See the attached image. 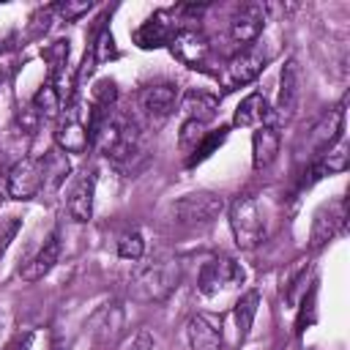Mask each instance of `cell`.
I'll return each instance as SVG.
<instances>
[{
	"instance_id": "1",
	"label": "cell",
	"mask_w": 350,
	"mask_h": 350,
	"mask_svg": "<svg viewBox=\"0 0 350 350\" xmlns=\"http://www.w3.org/2000/svg\"><path fill=\"white\" fill-rule=\"evenodd\" d=\"M93 145L101 148V153L120 170L137 172L139 167H145L148 161V129L129 115H112L107 120V126L98 131V137L93 139Z\"/></svg>"
},
{
	"instance_id": "2",
	"label": "cell",
	"mask_w": 350,
	"mask_h": 350,
	"mask_svg": "<svg viewBox=\"0 0 350 350\" xmlns=\"http://www.w3.org/2000/svg\"><path fill=\"white\" fill-rule=\"evenodd\" d=\"M178 279H180L178 260L164 257V260H156V262L145 265L142 271H137L131 276L129 295L137 304H159L178 287Z\"/></svg>"
},
{
	"instance_id": "3",
	"label": "cell",
	"mask_w": 350,
	"mask_h": 350,
	"mask_svg": "<svg viewBox=\"0 0 350 350\" xmlns=\"http://www.w3.org/2000/svg\"><path fill=\"white\" fill-rule=\"evenodd\" d=\"M232 238L241 249H254L265 238V216L252 194H238L227 208Z\"/></svg>"
},
{
	"instance_id": "4",
	"label": "cell",
	"mask_w": 350,
	"mask_h": 350,
	"mask_svg": "<svg viewBox=\"0 0 350 350\" xmlns=\"http://www.w3.org/2000/svg\"><path fill=\"white\" fill-rule=\"evenodd\" d=\"M224 208V200L213 191H191L172 202L170 213L178 227H205L211 224Z\"/></svg>"
},
{
	"instance_id": "5",
	"label": "cell",
	"mask_w": 350,
	"mask_h": 350,
	"mask_svg": "<svg viewBox=\"0 0 350 350\" xmlns=\"http://www.w3.org/2000/svg\"><path fill=\"white\" fill-rule=\"evenodd\" d=\"M137 107H139V123L145 129H159L167 123V118L175 112L178 107V88L172 82H156L139 90L137 96Z\"/></svg>"
},
{
	"instance_id": "6",
	"label": "cell",
	"mask_w": 350,
	"mask_h": 350,
	"mask_svg": "<svg viewBox=\"0 0 350 350\" xmlns=\"http://www.w3.org/2000/svg\"><path fill=\"white\" fill-rule=\"evenodd\" d=\"M265 63H268V55H265L260 46H254V44L246 46V49H241V52H235V55L221 66V71L216 74L221 90L230 93V90H238V88H243V85L254 82V79L262 74Z\"/></svg>"
},
{
	"instance_id": "7",
	"label": "cell",
	"mask_w": 350,
	"mask_h": 350,
	"mask_svg": "<svg viewBox=\"0 0 350 350\" xmlns=\"http://www.w3.org/2000/svg\"><path fill=\"white\" fill-rule=\"evenodd\" d=\"M246 271L238 260L232 257H211L208 262H202L200 273H197V290L202 295H219L224 290H232L238 284H243Z\"/></svg>"
},
{
	"instance_id": "8",
	"label": "cell",
	"mask_w": 350,
	"mask_h": 350,
	"mask_svg": "<svg viewBox=\"0 0 350 350\" xmlns=\"http://www.w3.org/2000/svg\"><path fill=\"white\" fill-rule=\"evenodd\" d=\"M170 55L178 63H183L186 68H194V71H208L211 68V60H213L211 41L205 38V33H200L194 27H186V25L172 36Z\"/></svg>"
},
{
	"instance_id": "9",
	"label": "cell",
	"mask_w": 350,
	"mask_h": 350,
	"mask_svg": "<svg viewBox=\"0 0 350 350\" xmlns=\"http://www.w3.org/2000/svg\"><path fill=\"white\" fill-rule=\"evenodd\" d=\"M298 104H301V68H298V63L290 57V60L282 66V74H279V96H276V104H273L268 120L276 123V126L293 120Z\"/></svg>"
},
{
	"instance_id": "10",
	"label": "cell",
	"mask_w": 350,
	"mask_h": 350,
	"mask_svg": "<svg viewBox=\"0 0 350 350\" xmlns=\"http://www.w3.org/2000/svg\"><path fill=\"white\" fill-rule=\"evenodd\" d=\"M5 194L19 202H27L36 194H41V159L36 156L19 159L5 175Z\"/></svg>"
},
{
	"instance_id": "11",
	"label": "cell",
	"mask_w": 350,
	"mask_h": 350,
	"mask_svg": "<svg viewBox=\"0 0 350 350\" xmlns=\"http://www.w3.org/2000/svg\"><path fill=\"white\" fill-rule=\"evenodd\" d=\"M55 145L63 150V153H85L90 148V137H88V126L85 120L79 118L77 107L74 104H66L60 118H57V126H55Z\"/></svg>"
},
{
	"instance_id": "12",
	"label": "cell",
	"mask_w": 350,
	"mask_h": 350,
	"mask_svg": "<svg viewBox=\"0 0 350 350\" xmlns=\"http://www.w3.org/2000/svg\"><path fill=\"white\" fill-rule=\"evenodd\" d=\"M345 219H347L345 197H336V200H328L325 205H320V211L314 213V221H312V235H309L312 249H320L328 241H334L339 235V230L345 227Z\"/></svg>"
},
{
	"instance_id": "13",
	"label": "cell",
	"mask_w": 350,
	"mask_h": 350,
	"mask_svg": "<svg viewBox=\"0 0 350 350\" xmlns=\"http://www.w3.org/2000/svg\"><path fill=\"white\" fill-rule=\"evenodd\" d=\"M180 27L175 25V14L172 11H156L153 16H148L134 33V44L139 49H159V46H170L172 36L178 33Z\"/></svg>"
},
{
	"instance_id": "14",
	"label": "cell",
	"mask_w": 350,
	"mask_h": 350,
	"mask_svg": "<svg viewBox=\"0 0 350 350\" xmlns=\"http://www.w3.org/2000/svg\"><path fill=\"white\" fill-rule=\"evenodd\" d=\"M93 197H96V172L93 170H82L74 178V183H71V189L66 194L68 216L74 221H79V224L90 221V216H93Z\"/></svg>"
},
{
	"instance_id": "15",
	"label": "cell",
	"mask_w": 350,
	"mask_h": 350,
	"mask_svg": "<svg viewBox=\"0 0 350 350\" xmlns=\"http://www.w3.org/2000/svg\"><path fill=\"white\" fill-rule=\"evenodd\" d=\"M262 27H265V8L260 3H243L230 16V36L243 46H252L262 33Z\"/></svg>"
},
{
	"instance_id": "16",
	"label": "cell",
	"mask_w": 350,
	"mask_h": 350,
	"mask_svg": "<svg viewBox=\"0 0 350 350\" xmlns=\"http://www.w3.org/2000/svg\"><path fill=\"white\" fill-rule=\"evenodd\" d=\"M342 129H345V104L334 107V109H331L325 118H320L317 126L312 129V134H309V159L314 161V159H320L325 150H331V148L339 142Z\"/></svg>"
},
{
	"instance_id": "17",
	"label": "cell",
	"mask_w": 350,
	"mask_h": 350,
	"mask_svg": "<svg viewBox=\"0 0 350 350\" xmlns=\"http://www.w3.org/2000/svg\"><path fill=\"white\" fill-rule=\"evenodd\" d=\"M186 342L189 350H221L224 345V331H221V317L213 314H194L186 323Z\"/></svg>"
},
{
	"instance_id": "18",
	"label": "cell",
	"mask_w": 350,
	"mask_h": 350,
	"mask_svg": "<svg viewBox=\"0 0 350 350\" xmlns=\"http://www.w3.org/2000/svg\"><path fill=\"white\" fill-rule=\"evenodd\" d=\"M279 145H282V131L276 123H262L254 129L252 134V167L254 170H265L273 164L276 153H279Z\"/></svg>"
},
{
	"instance_id": "19",
	"label": "cell",
	"mask_w": 350,
	"mask_h": 350,
	"mask_svg": "<svg viewBox=\"0 0 350 350\" xmlns=\"http://www.w3.org/2000/svg\"><path fill=\"white\" fill-rule=\"evenodd\" d=\"M60 252H63V243H60V232L55 230V232L41 243V249L33 254V260L22 268V279H25V282H38V279H44V276L57 265Z\"/></svg>"
},
{
	"instance_id": "20",
	"label": "cell",
	"mask_w": 350,
	"mask_h": 350,
	"mask_svg": "<svg viewBox=\"0 0 350 350\" xmlns=\"http://www.w3.org/2000/svg\"><path fill=\"white\" fill-rule=\"evenodd\" d=\"M271 118V107H268V98L265 93L254 90L249 96H243L232 112V126H241V129H257L262 123H268Z\"/></svg>"
},
{
	"instance_id": "21",
	"label": "cell",
	"mask_w": 350,
	"mask_h": 350,
	"mask_svg": "<svg viewBox=\"0 0 350 350\" xmlns=\"http://www.w3.org/2000/svg\"><path fill=\"white\" fill-rule=\"evenodd\" d=\"M41 159V191H46V194H52V191H57L63 183H66V178H68V172H71V164H68V156L57 148V145H52L44 156H38Z\"/></svg>"
},
{
	"instance_id": "22",
	"label": "cell",
	"mask_w": 350,
	"mask_h": 350,
	"mask_svg": "<svg viewBox=\"0 0 350 350\" xmlns=\"http://www.w3.org/2000/svg\"><path fill=\"white\" fill-rule=\"evenodd\" d=\"M118 57V46H115V36H112V30L104 25L101 30H98V36H96V41L90 44V52L85 55V63H82V68H79V79H88L98 66H104V63H109V60H115Z\"/></svg>"
},
{
	"instance_id": "23",
	"label": "cell",
	"mask_w": 350,
	"mask_h": 350,
	"mask_svg": "<svg viewBox=\"0 0 350 350\" xmlns=\"http://www.w3.org/2000/svg\"><path fill=\"white\" fill-rule=\"evenodd\" d=\"M180 112H183V120H197L202 126H208L213 118H216V109H219V101L216 96L205 93V90H189L180 101H178Z\"/></svg>"
},
{
	"instance_id": "24",
	"label": "cell",
	"mask_w": 350,
	"mask_h": 350,
	"mask_svg": "<svg viewBox=\"0 0 350 350\" xmlns=\"http://www.w3.org/2000/svg\"><path fill=\"white\" fill-rule=\"evenodd\" d=\"M63 107H66V96H63V90H60L55 82H49V79L36 90V96H33V101H30V109L36 112L38 120H57L60 112H63Z\"/></svg>"
},
{
	"instance_id": "25",
	"label": "cell",
	"mask_w": 350,
	"mask_h": 350,
	"mask_svg": "<svg viewBox=\"0 0 350 350\" xmlns=\"http://www.w3.org/2000/svg\"><path fill=\"white\" fill-rule=\"evenodd\" d=\"M257 306H260V293H257V290H246V293L238 298L232 314H235V328H238V336H241V339L249 336L252 323H254V317H257Z\"/></svg>"
},
{
	"instance_id": "26",
	"label": "cell",
	"mask_w": 350,
	"mask_h": 350,
	"mask_svg": "<svg viewBox=\"0 0 350 350\" xmlns=\"http://www.w3.org/2000/svg\"><path fill=\"white\" fill-rule=\"evenodd\" d=\"M68 52H71V46H68V41H55V44H49L46 49H41V57L46 60V66H49V82H55V85H60V74H63V68L68 66Z\"/></svg>"
},
{
	"instance_id": "27",
	"label": "cell",
	"mask_w": 350,
	"mask_h": 350,
	"mask_svg": "<svg viewBox=\"0 0 350 350\" xmlns=\"http://www.w3.org/2000/svg\"><path fill=\"white\" fill-rule=\"evenodd\" d=\"M227 139V129H219V131H205V137L197 142V148L189 153V167H194V164H200V161H205V159H211L213 156V150L221 145Z\"/></svg>"
},
{
	"instance_id": "28",
	"label": "cell",
	"mask_w": 350,
	"mask_h": 350,
	"mask_svg": "<svg viewBox=\"0 0 350 350\" xmlns=\"http://www.w3.org/2000/svg\"><path fill=\"white\" fill-rule=\"evenodd\" d=\"M202 137H205V126H202V123H197V120H183V123H180V131H178V145H180L183 153H191Z\"/></svg>"
},
{
	"instance_id": "29",
	"label": "cell",
	"mask_w": 350,
	"mask_h": 350,
	"mask_svg": "<svg viewBox=\"0 0 350 350\" xmlns=\"http://www.w3.org/2000/svg\"><path fill=\"white\" fill-rule=\"evenodd\" d=\"M142 254H145V241H142V235H139L137 230L120 235V241H118V257L134 262V260H139Z\"/></svg>"
},
{
	"instance_id": "30",
	"label": "cell",
	"mask_w": 350,
	"mask_h": 350,
	"mask_svg": "<svg viewBox=\"0 0 350 350\" xmlns=\"http://www.w3.org/2000/svg\"><path fill=\"white\" fill-rule=\"evenodd\" d=\"M90 8H93L90 0H63V3L55 5V11L60 14V19H66V22H77V19H82Z\"/></svg>"
},
{
	"instance_id": "31",
	"label": "cell",
	"mask_w": 350,
	"mask_h": 350,
	"mask_svg": "<svg viewBox=\"0 0 350 350\" xmlns=\"http://www.w3.org/2000/svg\"><path fill=\"white\" fill-rule=\"evenodd\" d=\"M19 224H22L19 219H8V221H5L3 227H0V257L5 254L8 243H11V241H14V235L19 232Z\"/></svg>"
},
{
	"instance_id": "32",
	"label": "cell",
	"mask_w": 350,
	"mask_h": 350,
	"mask_svg": "<svg viewBox=\"0 0 350 350\" xmlns=\"http://www.w3.org/2000/svg\"><path fill=\"white\" fill-rule=\"evenodd\" d=\"M126 350H153V336L142 328V331H137V334L131 336V342L126 345Z\"/></svg>"
},
{
	"instance_id": "33",
	"label": "cell",
	"mask_w": 350,
	"mask_h": 350,
	"mask_svg": "<svg viewBox=\"0 0 350 350\" xmlns=\"http://www.w3.org/2000/svg\"><path fill=\"white\" fill-rule=\"evenodd\" d=\"M30 345H33V334H25V339H19L14 350H30Z\"/></svg>"
},
{
	"instance_id": "34",
	"label": "cell",
	"mask_w": 350,
	"mask_h": 350,
	"mask_svg": "<svg viewBox=\"0 0 350 350\" xmlns=\"http://www.w3.org/2000/svg\"><path fill=\"white\" fill-rule=\"evenodd\" d=\"M3 325H5V323H3V317H0V336H3Z\"/></svg>"
}]
</instances>
